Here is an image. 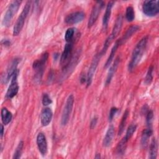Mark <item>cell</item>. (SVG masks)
Here are the masks:
<instances>
[{
  "label": "cell",
  "mask_w": 159,
  "mask_h": 159,
  "mask_svg": "<svg viewBox=\"0 0 159 159\" xmlns=\"http://www.w3.org/2000/svg\"><path fill=\"white\" fill-rule=\"evenodd\" d=\"M147 42H148V37L145 36L143 37L135 47L132 53L130 61L128 65L129 71H133L134 69L137 66V65L140 62L143 56V52L145 50Z\"/></svg>",
  "instance_id": "obj_1"
},
{
  "label": "cell",
  "mask_w": 159,
  "mask_h": 159,
  "mask_svg": "<svg viewBox=\"0 0 159 159\" xmlns=\"http://www.w3.org/2000/svg\"><path fill=\"white\" fill-rule=\"evenodd\" d=\"M31 1H29L25 3V6L24 7L20 16L18 17L15 25L14 26L13 28V35L16 36L18 35L19 34V33L20 32V31L22 30L24 25V22L25 20L29 14L30 9V6H31Z\"/></svg>",
  "instance_id": "obj_2"
},
{
  "label": "cell",
  "mask_w": 159,
  "mask_h": 159,
  "mask_svg": "<svg viewBox=\"0 0 159 159\" xmlns=\"http://www.w3.org/2000/svg\"><path fill=\"white\" fill-rule=\"evenodd\" d=\"M21 1H14L9 6L2 19V24L4 26L7 27L11 24L12 19H13L14 15L18 11V9L20 6Z\"/></svg>",
  "instance_id": "obj_3"
},
{
  "label": "cell",
  "mask_w": 159,
  "mask_h": 159,
  "mask_svg": "<svg viewBox=\"0 0 159 159\" xmlns=\"http://www.w3.org/2000/svg\"><path fill=\"white\" fill-rule=\"evenodd\" d=\"M48 53L47 52H45L42 55L41 57L39 59H37L34 61L32 67L36 71V73L35 75L36 81H39L42 79L43 73V69L48 60Z\"/></svg>",
  "instance_id": "obj_4"
},
{
  "label": "cell",
  "mask_w": 159,
  "mask_h": 159,
  "mask_svg": "<svg viewBox=\"0 0 159 159\" xmlns=\"http://www.w3.org/2000/svg\"><path fill=\"white\" fill-rule=\"evenodd\" d=\"M74 104V96L73 94H70L66 101L65 107L63 108L61 117V125L64 126L67 124L69 121L70 115L72 112L73 107Z\"/></svg>",
  "instance_id": "obj_5"
},
{
  "label": "cell",
  "mask_w": 159,
  "mask_h": 159,
  "mask_svg": "<svg viewBox=\"0 0 159 159\" xmlns=\"http://www.w3.org/2000/svg\"><path fill=\"white\" fill-rule=\"evenodd\" d=\"M143 12L147 16L153 17L159 12V1H145L142 5Z\"/></svg>",
  "instance_id": "obj_6"
},
{
  "label": "cell",
  "mask_w": 159,
  "mask_h": 159,
  "mask_svg": "<svg viewBox=\"0 0 159 159\" xmlns=\"http://www.w3.org/2000/svg\"><path fill=\"white\" fill-rule=\"evenodd\" d=\"M19 62L20 58H16L11 61L6 68V71H4L1 75V83L2 84H7L9 81L14 72L17 70V67Z\"/></svg>",
  "instance_id": "obj_7"
},
{
  "label": "cell",
  "mask_w": 159,
  "mask_h": 159,
  "mask_svg": "<svg viewBox=\"0 0 159 159\" xmlns=\"http://www.w3.org/2000/svg\"><path fill=\"white\" fill-rule=\"evenodd\" d=\"M19 74V70H17L13 74L12 78H11V84L7 89V91L6 94V99H12L14 98L18 93L19 91V84L17 83V76Z\"/></svg>",
  "instance_id": "obj_8"
},
{
  "label": "cell",
  "mask_w": 159,
  "mask_h": 159,
  "mask_svg": "<svg viewBox=\"0 0 159 159\" xmlns=\"http://www.w3.org/2000/svg\"><path fill=\"white\" fill-rule=\"evenodd\" d=\"M104 6V2L103 1H97L96 4L93 6L92 8V11L91 12V14L88 20V27L91 28L94 24L96 22L101 10Z\"/></svg>",
  "instance_id": "obj_9"
},
{
  "label": "cell",
  "mask_w": 159,
  "mask_h": 159,
  "mask_svg": "<svg viewBox=\"0 0 159 159\" xmlns=\"http://www.w3.org/2000/svg\"><path fill=\"white\" fill-rule=\"evenodd\" d=\"M73 47V42H67L64 47L63 51L61 53V58H60V64L61 66H63V68L69 63L70 58L72 53Z\"/></svg>",
  "instance_id": "obj_10"
},
{
  "label": "cell",
  "mask_w": 159,
  "mask_h": 159,
  "mask_svg": "<svg viewBox=\"0 0 159 159\" xmlns=\"http://www.w3.org/2000/svg\"><path fill=\"white\" fill-rule=\"evenodd\" d=\"M101 57L99 54H96L94 57V58H93V59L91 61V65L89 68V70H88L87 75H86V76H87V80H86L87 86H89L92 83L94 75L95 73L96 70L97 68V66H98V65L99 63V61L100 60Z\"/></svg>",
  "instance_id": "obj_11"
},
{
  "label": "cell",
  "mask_w": 159,
  "mask_h": 159,
  "mask_svg": "<svg viewBox=\"0 0 159 159\" xmlns=\"http://www.w3.org/2000/svg\"><path fill=\"white\" fill-rule=\"evenodd\" d=\"M85 17V14L83 11H76L68 14L65 19L67 24H75L82 21Z\"/></svg>",
  "instance_id": "obj_12"
},
{
  "label": "cell",
  "mask_w": 159,
  "mask_h": 159,
  "mask_svg": "<svg viewBox=\"0 0 159 159\" xmlns=\"http://www.w3.org/2000/svg\"><path fill=\"white\" fill-rule=\"evenodd\" d=\"M36 141L40 153L42 154V155L45 156L47 154L48 150L47 142L45 135L42 132L39 133L37 136Z\"/></svg>",
  "instance_id": "obj_13"
},
{
  "label": "cell",
  "mask_w": 159,
  "mask_h": 159,
  "mask_svg": "<svg viewBox=\"0 0 159 159\" xmlns=\"http://www.w3.org/2000/svg\"><path fill=\"white\" fill-rule=\"evenodd\" d=\"M53 116V112L50 108L46 107L43 109L40 114V121L43 126H47L51 122Z\"/></svg>",
  "instance_id": "obj_14"
},
{
  "label": "cell",
  "mask_w": 159,
  "mask_h": 159,
  "mask_svg": "<svg viewBox=\"0 0 159 159\" xmlns=\"http://www.w3.org/2000/svg\"><path fill=\"white\" fill-rule=\"evenodd\" d=\"M122 21H123L122 16L121 14H119L117 16V17L116 18L112 32H111V35H109L112 39L113 40L117 37V35L119 34V33L120 32V30H121L122 26Z\"/></svg>",
  "instance_id": "obj_15"
},
{
  "label": "cell",
  "mask_w": 159,
  "mask_h": 159,
  "mask_svg": "<svg viewBox=\"0 0 159 159\" xmlns=\"http://www.w3.org/2000/svg\"><path fill=\"white\" fill-rule=\"evenodd\" d=\"M119 62H120V58L117 57L115 60L114 63L112 65V66L110 67L109 71H108V73L106 77V80L105 81V85L107 86L111 83V81L114 76V73H116L117 68L118 67V65H119Z\"/></svg>",
  "instance_id": "obj_16"
},
{
  "label": "cell",
  "mask_w": 159,
  "mask_h": 159,
  "mask_svg": "<svg viewBox=\"0 0 159 159\" xmlns=\"http://www.w3.org/2000/svg\"><path fill=\"white\" fill-rule=\"evenodd\" d=\"M114 136V128L112 125H111L109 126L107 130V132L106 133V135L104 137L103 142H102L103 146L105 147H107L110 146L113 140Z\"/></svg>",
  "instance_id": "obj_17"
},
{
  "label": "cell",
  "mask_w": 159,
  "mask_h": 159,
  "mask_svg": "<svg viewBox=\"0 0 159 159\" xmlns=\"http://www.w3.org/2000/svg\"><path fill=\"white\" fill-rule=\"evenodd\" d=\"M140 29V27L139 25H132L130 26L125 32V34L122 36V37L120 39H119V42L120 45H122L123 43H124L129 39H130L133 34H134L136 32H137Z\"/></svg>",
  "instance_id": "obj_18"
},
{
  "label": "cell",
  "mask_w": 159,
  "mask_h": 159,
  "mask_svg": "<svg viewBox=\"0 0 159 159\" xmlns=\"http://www.w3.org/2000/svg\"><path fill=\"white\" fill-rule=\"evenodd\" d=\"M113 5H114V2L109 1L106 6V11L102 18V27L104 29H106V28L107 27L108 23L111 17V14L112 8Z\"/></svg>",
  "instance_id": "obj_19"
},
{
  "label": "cell",
  "mask_w": 159,
  "mask_h": 159,
  "mask_svg": "<svg viewBox=\"0 0 159 159\" xmlns=\"http://www.w3.org/2000/svg\"><path fill=\"white\" fill-rule=\"evenodd\" d=\"M153 134V130L152 129V127H148L147 129H145L143 130L141 136V145L143 148H145L148 142V139L151 137V135Z\"/></svg>",
  "instance_id": "obj_20"
},
{
  "label": "cell",
  "mask_w": 159,
  "mask_h": 159,
  "mask_svg": "<svg viewBox=\"0 0 159 159\" xmlns=\"http://www.w3.org/2000/svg\"><path fill=\"white\" fill-rule=\"evenodd\" d=\"M128 140H127L124 137L122 138V139L118 143L116 148V153L117 156L121 157L124 155L126 148H127V143L128 142Z\"/></svg>",
  "instance_id": "obj_21"
},
{
  "label": "cell",
  "mask_w": 159,
  "mask_h": 159,
  "mask_svg": "<svg viewBox=\"0 0 159 159\" xmlns=\"http://www.w3.org/2000/svg\"><path fill=\"white\" fill-rule=\"evenodd\" d=\"M1 120L4 125H7L12 118V113L6 107H2L1 111Z\"/></svg>",
  "instance_id": "obj_22"
},
{
  "label": "cell",
  "mask_w": 159,
  "mask_h": 159,
  "mask_svg": "<svg viewBox=\"0 0 159 159\" xmlns=\"http://www.w3.org/2000/svg\"><path fill=\"white\" fill-rule=\"evenodd\" d=\"M120 45V44L119 40H117L115 42L114 46L112 47V48L111 49L110 55H109V57H108V58H107V61H106V63L104 65V67L105 68H107L111 65V62L112 61V60H113V59L114 58V55H115V54H116V53L117 52V48H119V47Z\"/></svg>",
  "instance_id": "obj_23"
},
{
  "label": "cell",
  "mask_w": 159,
  "mask_h": 159,
  "mask_svg": "<svg viewBox=\"0 0 159 159\" xmlns=\"http://www.w3.org/2000/svg\"><path fill=\"white\" fill-rule=\"evenodd\" d=\"M157 157V143L155 138L151 142L149 149V158L155 159Z\"/></svg>",
  "instance_id": "obj_24"
},
{
  "label": "cell",
  "mask_w": 159,
  "mask_h": 159,
  "mask_svg": "<svg viewBox=\"0 0 159 159\" xmlns=\"http://www.w3.org/2000/svg\"><path fill=\"white\" fill-rule=\"evenodd\" d=\"M129 111L127 109L125 112L124 113L123 116H122V117L121 119V121L119 124V131H118V135H120L123 131H124V129L125 128V124H126V121H127V119L129 116Z\"/></svg>",
  "instance_id": "obj_25"
},
{
  "label": "cell",
  "mask_w": 159,
  "mask_h": 159,
  "mask_svg": "<svg viewBox=\"0 0 159 159\" xmlns=\"http://www.w3.org/2000/svg\"><path fill=\"white\" fill-rule=\"evenodd\" d=\"M125 18L128 22H132L135 18L134 9L132 6H128L125 11Z\"/></svg>",
  "instance_id": "obj_26"
},
{
  "label": "cell",
  "mask_w": 159,
  "mask_h": 159,
  "mask_svg": "<svg viewBox=\"0 0 159 159\" xmlns=\"http://www.w3.org/2000/svg\"><path fill=\"white\" fill-rule=\"evenodd\" d=\"M23 147H24V142L23 141H20L19 144L17 145L15 152L14 153L12 158H15V159H17L21 157L22 153V150H23Z\"/></svg>",
  "instance_id": "obj_27"
},
{
  "label": "cell",
  "mask_w": 159,
  "mask_h": 159,
  "mask_svg": "<svg viewBox=\"0 0 159 159\" xmlns=\"http://www.w3.org/2000/svg\"><path fill=\"white\" fill-rule=\"evenodd\" d=\"M75 29L73 27H70L68 28L65 34V40L67 42H70L73 41V37L75 35Z\"/></svg>",
  "instance_id": "obj_28"
},
{
  "label": "cell",
  "mask_w": 159,
  "mask_h": 159,
  "mask_svg": "<svg viewBox=\"0 0 159 159\" xmlns=\"http://www.w3.org/2000/svg\"><path fill=\"white\" fill-rule=\"evenodd\" d=\"M136 129H137V125H136L131 124L130 125H129L128 129H127V131H126V133H125V135L124 137L127 140H129L132 137V136L133 135L134 132H135Z\"/></svg>",
  "instance_id": "obj_29"
},
{
  "label": "cell",
  "mask_w": 159,
  "mask_h": 159,
  "mask_svg": "<svg viewBox=\"0 0 159 159\" xmlns=\"http://www.w3.org/2000/svg\"><path fill=\"white\" fill-rule=\"evenodd\" d=\"M153 66H150L148 70L147 73L145 78V83L146 84H150L153 80Z\"/></svg>",
  "instance_id": "obj_30"
},
{
  "label": "cell",
  "mask_w": 159,
  "mask_h": 159,
  "mask_svg": "<svg viewBox=\"0 0 159 159\" xmlns=\"http://www.w3.org/2000/svg\"><path fill=\"white\" fill-rule=\"evenodd\" d=\"M146 122L148 127H151L152 125V122L153 120V113L152 110L148 111L146 113Z\"/></svg>",
  "instance_id": "obj_31"
},
{
  "label": "cell",
  "mask_w": 159,
  "mask_h": 159,
  "mask_svg": "<svg viewBox=\"0 0 159 159\" xmlns=\"http://www.w3.org/2000/svg\"><path fill=\"white\" fill-rule=\"evenodd\" d=\"M42 101V104H43V106L49 105V104H50L52 102V101L51 98L49 97V96L47 93H45L43 95Z\"/></svg>",
  "instance_id": "obj_32"
},
{
  "label": "cell",
  "mask_w": 159,
  "mask_h": 159,
  "mask_svg": "<svg viewBox=\"0 0 159 159\" xmlns=\"http://www.w3.org/2000/svg\"><path fill=\"white\" fill-rule=\"evenodd\" d=\"M118 111V109L116 107H112L109 112V121H112L115 114L117 113V112Z\"/></svg>",
  "instance_id": "obj_33"
},
{
  "label": "cell",
  "mask_w": 159,
  "mask_h": 159,
  "mask_svg": "<svg viewBox=\"0 0 159 159\" xmlns=\"http://www.w3.org/2000/svg\"><path fill=\"white\" fill-rule=\"evenodd\" d=\"M97 122H98V117H94V118L92 119L91 121V123H90V128L91 129H94L97 124Z\"/></svg>",
  "instance_id": "obj_34"
},
{
  "label": "cell",
  "mask_w": 159,
  "mask_h": 159,
  "mask_svg": "<svg viewBox=\"0 0 159 159\" xmlns=\"http://www.w3.org/2000/svg\"><path fill=\"white\" fill-rule=\"evenodd\" d=\"M80 80L81 83H84L86 82V80H87V76H85L84 74H83V75H81V76H80Z\"/></svg>",
  "instance_id": "obj_35"
},
{
  "label": "cell",
  "mask_w": 159,
  "mask_h": 159,
  "mask_svg": "<svg viewBox=\"0 0 159 159\" xmlns=\"http://www.w3.org/2000/svg\"><path fill=\"white\" fill-rule=\"evenodd\" d=\"M4 134V126L2 124L1 125V138L2 139Z\"/></svg>",
  "instance_id": "obj_36"
},
{
  "label": "cell",
  "mask_w": 159,
  "mask_h": 159,
  "mask_svg": "<svg viewBox=\"0 0 159 159\" xmlns=\"http://www.w3.org/2000/svg\"><path fill=\"white\" fill-rule=\"evenodd\" d=\"M95 158H101V156H100V154H99V153H98V154H96V155L95 156V157H94Z\"/></svg>",
  "instance_id": "obj_37"
}]
</instances>
